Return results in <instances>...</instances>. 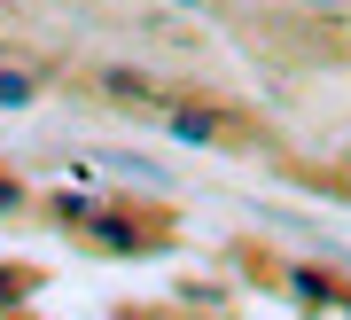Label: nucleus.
Masks as SVG:
<instances>
[{"label": "nucleus", "instance_id": "2", "mask_svg": "<svg viewBox=\"0 0 351 320\" xmlns=\"http://www.w3.org/2000/svg\"><path fill=\"white\" fill-rule=\"evenodd\" d=\"M101 87H110L117 102H149V110L164 102V87H156V78H133V71H101Z\"/></svg>", "mask_w": 351, "mask_h": 320}, {"label": "nucleus", "instance_id": "1", "mask_svg": "<svg viewBox=\"0 0 351 320\" xmlns=\"http://www.w3.org/2000/svg\"><path fill=\"white\" fill-rule=\"evenodd\" d=\"M164 125H172L180 141H195V148L203 141H234V125H226L219 110H164Z\"/></svg>", "mask_w": 351, "mask_h": 320}, {"label": "nucleus", "instance_id": "3", "mask_svg": "<svg viewBox=\"0 0 351 320\" xmlns=\"http://www.w3.org/2000/svg\"><path fill=\"white\" fill-rule=\"evenodd\" d=\"M39 102V71H0V110H24Z\"/></svg>", "mask_w": 351, "mask_h": 320}]
</instances>
